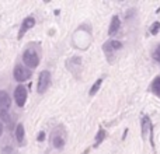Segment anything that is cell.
<instances>
[{
    "label": "cell",
    "instance_id": "obj_12",
    "mask_svg": "<svg viewBox=\"0 0 160 154\" xmlns=\"http://www.w3.org/2000/svg\"><path fill=\"white\" fill-rule=\"evenodd\" d=\"M105 137H107V132H105L102 128H100L98 132H97V135H96V137H94V140H96L94 142V147H98Z\"/></svg>",
    "mask_w": 160,
    "mask_h": 154
},
{
    "label": "cell",
    "instance_id": "obj_1",
    "mask_svg": "<svg viewBox=\"0 0 160 154\" xmlns=\"http://www.w3.org/2000/svg\"><path fill=\"white\" fill-rule=\"evenodd\" d=\"M11 107V99L6 91H0V118L3 121H8V111Z\"/></svg>",
    "mask_w": 160,
    "mask_h": 154
},
{
    "label": "cell",
    "instance_id": "obj_16",
    "mask_svg": "<svg viewBox=\"0 0 160 154\" xmlns=\"http://www.w3.org/2000/svg\"><path fill=\"white\" fill-rule=\"evenodd\" d=\"M152 56H153V59H155L156 62H159L160 63V44L156 46V49H155V52H153Z\"/></svg>",
    "mask_w": 160,
    "mask_h": 154
},
{
    "label": "cell",
    "instance_id": "obj_10",
    "mask_svg": "<svg viewBox=\"0 0 160 154\" xmlns=\"http://www.w3.org/2000/svg\"><path fill=\"white\" fill-rule=\"evenodd\" d=\"M149 91L160 98V76H156L155 79L152 80V83H150V85H149Z\"/></svg>",
    "mask_w": 160,
    "mask_h": 154
},
{
    "label": "cell",
    "instance_id": "obj_5",
    "mask_svg": "<svg viewBox=\"0 0 160 154\" xmlns=\"http://www.w3.org/2000/svg\"><path fill=\"white\" fill-rule=\"evenodd\" d=\"M14 99H16L17 105L18 107H24L25 102H27V90H25V87L22 84L17 85L16 90H14Z\"/></svg>",
    "mask_w": 160,
    "mask_h": 154
},
{
    "label": "cell",
    "instance_id": "obj_3",
    "mask_svg": "<svg viewBox=\"0 0 160 154\" xmlns=\"http://www.w3.org/2000/svg\"><path fill=\"white\" fill-rule=\"evenodd\" d=\"M49 85H51V73L48 72V70H44V72L39 73V77H38V84H37V91H38V94L47 93Z\"/></svg>",
    "mask_w": 160,
    "mask_h": 154
},
{
    "label": "cell",
    "instance_id": "obj_8",
    "mask_svg": "<svg viewBox=\"0 0 160 154\" xmlns=\"http://www.w3.org/2000/svg\"><path fill=\"white\" fill-rule=\"evenodd\" d=\"M141 129H142V136L146 137V133L149 132L150 136H153V125H152V121L148 115H143L141 119Z\"/></svg>",
    "mask_w": 160,
    "mask_h": 154
},
{
    "label": "cell",
    "instance_id": "obj_4",
    "mask_svg": "<svg viewBox=\"0 0 160 154\" xmlns=\"http://www.w3.org/2000/svg\"><path fill=\"white\" fill-rule=\"evenodd\" d=\"M13 76H14V80L18 83H22V81H27L28 79L31 77V70L25 66H21V65H17L14 67V72H13Z\"/></svg>",
    "mask_w": 160,
    "mask_h": 154
},
{
    "label": "cell",
    "instance_id": "obj_7",
    "mask_svg": "<svg viewBox=\"0 0 160 154\" xmlns=\"http://www.w3.org/2000/svg\"><path fill=\"white\" fill-rule=\"evenodd\" d=\"M34 25H35V18H34L32 16L25 17L21 22V28H20V31H18V39H21L22 36L25 35V32H27L28 30H31Z\"/></svg>",
    "mask_w": 160,
    "mask_h": 154
},
{
    "label": "cell",
    "instance_id": "obj_2",
    "mask_svg": "<svg viewBox=\"0 0 160 154\" xmlns=\"http://www.w3.org/2000/svg\"><path fill=\"white\" fill-rule=\"evenodd\" d=\"M22 62H24V65L27 67L35 69V67H38V65H39V56L34 49H27L24 53H22Z\"/></svg>",
    "mask_w": 160,
    "mask_h": 154
},
{
    "label": "cell",
    "instance_id": "obj_11",
    "mask_svg": "<svg viewBox=\"0 0 160 154\" xmlns=\"http://www.w3.org/2000/svg\"><path fill=\"white\" fill-rule=\"evenodd\" d=\"M16 139H17V142H18L20 144L24 142V139H25V130H24V125H22V123L17 125V128H16Z\"/></svg>",
    "mask_w": 160,
    "mask_h": 154
},
{
    "label": "cell",
    "instance_id": "obj_17",
    "mask_svg": "<svg viewBox=\"0 0 160 154\" xmlns=\"http://www.w3.org/2000/svg\"><path fill=\"white\" fill-rule=\"evenodd\" d=\"M44 139H45V132H44V130H41V132L38 133V136H37V140H38V142H44Z\"/></svg>",
    "mask_w": 160,
    "mask_h": 154
},
{
    "label": "cell",
    "instance_id": "obj_6",
    "mask_svg": "<svg viewBox=\"0 0 160 154\" xmlns=\"http://www.w3.org/2000/svg\"><path fill=\"white\" fill-rule=\"evenodd\" d=\"M122 46H124V44H122L121 41H117V39H111V41L105 42V44L102 45V49H104V52H105V55H107V58L110 59V53L115 52V51H119Z\"/></svg>",
    "mask_w": 160,
    "mask_h": 154
},
{
    "label": "cell",
    "instance_id": "obj_14",
    "mask_svg": "<svg viewBox=\"0 0 160 154\" xmlns=\"http://www.w3.org/2000/svg\"><path fill=\"white\" fill-rule=\"evenodd\" d=\"M101 84H102V79H98V80H96V81H94V84L91 85L90 91H88V95H94V94H96L97 91L100 90V87H101Z\"/></svg>",
    "mask_w": 160,
    "mask_h": 154
},
{
    "label": "cell",
    "instance_id": "obj_9",
    "mask_svg": "<svg viewBox=\"0 0 160 154\" xmlns=\"http://www.w3.org/2000/svg\"><path fill=\"white\" fill-rule=\"evenodd\" d=\"M121 28V20H119L118 16H112L110 22V28H108V35H115L118 32V30Z\"/></svg>",
    "mask_w": 160,
    "mask_h": 154
},
{
    "label": "cell",
    "instance_id": "obj_19",
    "mask_svg": "<svg viewBox=\"0 0 160 154\" xmlns=\"http://www.w3.org/2000/svg\"><path fill=\"white\" fill-rule=\"evenodd\" d=\"M88 152H90V150L87 149V150H84V153H83V154H88Z\"/></svg>",
    "mask_w": 160,
    "mask_h": 154
},
{
    "label": "cell",
    "instance_id": "obj_13",
    "mask_svg": "<svg viewBox=\"0 0 160 154\" xmlns=\"http://www.w3.org/2000/svg\"><path fill=\"white\" fill-rule=\"evenodd\" d=\"M52 146L55 149H63L65 146V139L62 136H52Z\"/></svg>",
    "mask_w": 160,
    "mask_h": 154
},
{
    "label": "cell",
    "instance_id": "obj_18",
    "mask_svg": "<svg viewBox=\"0 0 160 154\" xmlns=\"http://www.w3.org/2000/svg\"><path fill=\"white\" fill-rule=\"evenodd\" d=\"M2 135H3V123L0 122V136H2Z\"/></svg>",
    "mask_w": 160,
    "mask_h": 154
},
{
    "label": "cell",
    "instance_id": "obj_15",
    "mask_svg": "<svg viewBox=\"0 0 160 154\" xmlns=\"http://www.w3.org/2000/svg\"><path fill=\"white\" fill-rule=\"evenodd\" d=\"M149 31H150V34H152V35H158L159 31H160V22L159 21H155L152 25H150Z\"/></svg>",
    "mask_w": 160,
    "mask_h": 154
}]
</instances>
